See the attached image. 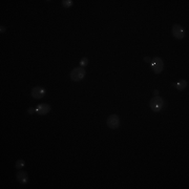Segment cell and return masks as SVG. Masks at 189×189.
I'll use <instances>...</instances> for the list:
<instances>
[{
  "label": "cell",
  "mask_w": 189,
  "mask_h": 189,
  "mask_svg": "<svg viewBox=\"0 0 189 189\" xmlns=\"http://www.w3.org/2000/svg\"><path fill=\"white\" fill-rule=\"evenodd\" d=\"M144 61H145V62H150V61H151V59H150L149 57H145V58H144Z\"/></svg>",
  "instance_id": "5bb4252c"
},
{
  "label": "cell",
  "mask_w": 189,
  "mask_h": 189,
  "mask_svg": "<svg viewBox=\"0 0 189 189\" xmlns=\"http://www.w3.org/2000/svg\"><path fill=\"white\" fill-rule=\"evenodd\" d=\"M24 166H25V162H24V160H21V159H20V160H18L17 162H16V164H15V167L18 169V170L22 169Z\"/></svg>",
  "instance_id": "30bf717a"
},
{
  "label": "cell",
  "mask_w": 189,
  "mask_h": 189,
  "mask_svg": "<svg viewBox=\"0 0 189 189\" xmlns=\"http://www.w3.org/2000/svg\"><path fill=\"white\" fill-rule=\"evenodd\" d=\"M106 123H107V126L109 128H111V129H117L118 127L120 126V118L118 115H110L108 118H107V121H106Z\"/></svg>",
  "instance_id": "277c9868"
},
{
  "label": "cell",
  "mask_w": 189,
  "mask_h": 189,
  "mask_svg": "<svg viewBox=\"0 0 189 189\" xmlns=\"http://www.w3.org/2000/svg\"><path fill=\"white\" fill-rule=\"evenodd\" d=\"M27 113H29V115H32V114H34V113H36V110H35V108H29L27 109Z\"/></svg>",
  "instance_id": "4fadbf2b"
},
{
  "label": "cell",
  "mask_w": 189,
  "mask_h": 189,
  "mask_svg": "<svg viewBox=\"0 0 189 189\" xmlns=\"http://www.w3.org/2000/svg\"><path fill=\"white\" fill-rule=\"evenodd\" d=\"M35 110H36V114L40 115V116H44L52 110V106L50 104H39L35 107Z\"/></svg>",
  "instance_id": "52a82bcc"
},
{
  "label": "cell",
  "mask_w": 189,
  "mask_h": 189,
  "mask_svg": "<svg viewBox=\"0 0 189 189\" xmlns=\"http://www.w3.org/2000/svg\"><path fill=\"white\" fill-rule=\"evenodd\" d=\"M45 94H46L45 88H43V87H40V86L34 87V88L32 89V92H31L32 97L34 98V99H36V100L42 99V98L45 96Z\"/></svg>",
  "instance_id": "8992f818"
},
{
  "label": "cell",
  "mask_w": 189,
  "mask_h": 189,
  "mask_svg": "<svg viewBox=\"0 0 189 189\" xmlns=\"http://www.w3.org/2000/svg\"><path fill=\"white\" fill-rule=\"evenodd\" d=\"M74 1L73 0H63L62 1V5L65 7V9H68V7H70L73 5Z\"/></svg>",
  "instance_id": "8fae6325"
},
{
  "label": "cell",
  "mask_w": 189,
  "mask_h": 189,
  "mask_svg": "<svg viewBox=\"0 0 189 189\" xmlns=\"http://www.w3.org/2000/svg\"><path fill=\"white\" fill-rule=\"evenodd\" d=\"M149 106L152 111L159 113V111H162L166 107V101L162 97H160V96H155L149 101Z\"/></svg>",
  "instance_id": "6da1fadb"
},
{
  "label": "cell",
  "mask_w": 189,
  "mask_h": 189,
  "mask_svg": "<svg viewBox=\"0 0 189 189\" xmlns=\"http://www.w3.org/2000/svg\"><path fill=\"white\" fill-rule=\"evenodd\" d=\"M153 94H155V96H158V95H159V90H157V89H155V92H153Z\"/></svg>",
  "instance_id": "2e32d148"
},
{
  "label": "cell",
  "mask_w": 189,
  "mask_h": 189,
  "mask_svg": "<svg viewBox=\"0 0 189 189\" xmlns=\"http://www.w3.org/2000/svg\"><path fill=\"white\" fill-rule=\"evenodd\" d=\"M0 32H1V33H4L5 32V27L4 26H0Z\"/></svg>",
  "instance_id": "9a60e30c"
},
{
  "label": "cell",
  "mask_w": 189,
  "mask_h": 189,
  "mask_svg": "<svg viewBox=\"0 0 189 189\" xmlns=\"http://www.w3.org/2000/svg\"><path fill=\"white\" fill-rule=\"evenodd\" d=\"M85 75H86V72L83 67H76V68H74L72 72H70V77L73 81L78 82V81L83 80Z\"/></svg>",
  "instance_id": "7a4b0ae2"
},
{
  "label": "cell",
  "mask_w": 189,
  "mask_h": 189,
  "mask_svg": "<svg viewBox=\"0 0 189 189\" xmlns=\"http://www.w3.org/2000/svg\"><path fill=\"white\" fill-rule=\"evenodd\" d=\"M87 64H88V59H87L86 57H84V58H82V59H81V61H80V65H81V67H85Z\"/></svg>",
  "instance_id": "7c38bea8"
},
{
  "label": "cell",
  "mask_w": 189,
  "mask_h": 189,
  "mask_svg": "<svg viewBox=\"0 0 189 189\" xmlns=\"http://www.w3.org/2000/svg\"><path fill=\"white\" fill-rule=\"evenodd\" d=\"M150 63H151V68H152V70H153V73H155V74L159 75V74H161L163 72L164 62H163V60L160 58V57H155L153 59H151Z\"/></svg>",
  "instance_id": "3957f363"
},
{
  "label": "cell",
  "mask_w": 189,
  "mask_h": 189,
  "mask_svg": "<svg viewBox=\"0 0 189 189\" xmlns=\"http://www.w3.org/2000/svg\"><path fill=\"white\" fill-rule=\"evenodd\" d=\"M16 179L22 185H25L26 183L29 182V176H27V173L25 171L21 170V169L17 172V174H16Z\"/></svg>",
  "instance_id": "ba28073f"
},
{
  "label": "cell",
  "mask_w": 189,
  "mask_h": 189,
  "mask_svg": "<svg viewBox=\"0 0 189 189\" xmlns=\"http://www.w3.org/2000/svg\"><path fill=\"white\" fill-rule=\"evenodd\" d=\"M171 33L176 39L181 40L185 37V31L180 24H173V26H172V29H171Z\"/></svg>",
  "instance_id": "5b68a950"
},
{
  "label": "cell",
  "mask_w": 189,
  "mask_h": 189,
  "mask_svg": "<svg viewBox=\"0 0 189 189\" xmlns=\"http://www.w3.org/2000/svg\"><path fill=\"white\" fill-rule=\"evenodd\" d=\"M187 85H188V82L186 80H181L178 82L177 84H174V86H176V88L178 90H184L186 87H187Z\"/></svg>",
  "instance_id": "9c48e42d"
}]
</instances>
